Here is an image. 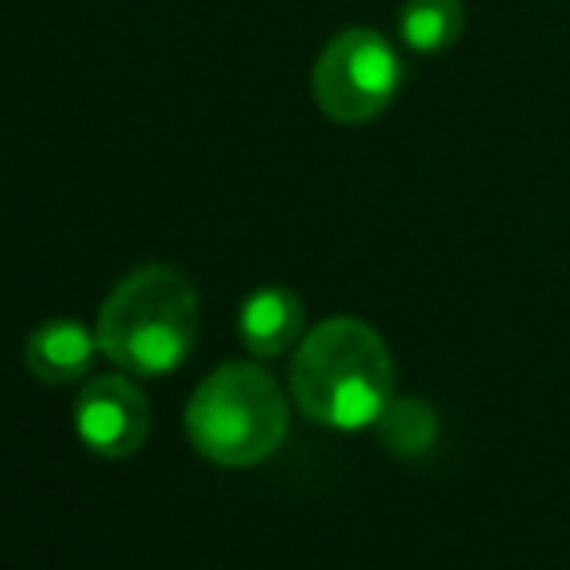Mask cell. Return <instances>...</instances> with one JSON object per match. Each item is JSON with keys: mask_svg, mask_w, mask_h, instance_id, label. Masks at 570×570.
<instances>
[{"mask_svg": "<svg viewBox=\"0 0 570 570\" xmlns=\"http://www.w3.org/2000/svg\"><path fill=\"white\" fill-rule=\"evenodd\" d=\"M198 292L171 264H144L106 295L98 311V345L132 376H167L198 345Z\"/></svg>", "mask_w": 570, "mask_h": 570, "instance_id": "obj_2", "label": "cell"}, {"mask_svg": "<svg viewBox=\"0 0 570 570\" xmlns=\"http://www.w3.org/2000/svg\"><path fill=\"white\" fill-rule=\"evenodd\" d=\"M435 412H431L423 400H396L381 412L376 420V435L381 443L389 446L392 454L400 458H412V454H423L431 443H435L439 428H435Z\"/></svg>", "mask_w": 570, "mask_h": 570, "instance_id": "obj_9", "label": "cell"}, {"mask_svg": "<svg viewBox=\"0 0 570 570\" xmlns=\"http://www.w3.org/2000/svg\"><path fill=\"white\" fill-rule=\"evenodd\" d=\"M98 353V331H86L78 318H47L23 342V365L39 384H75L90 373Z\"/></svg>", "mask_w": 570, "mask_h": 570, "instance_id": "obj_6", "label": "cell"}, {"mask_svg": "<svg viewBox=\"0 0 570 570\" xmlns=\"http://www.w3.org/2000/svg\"><path fill=\"white\" fill-rule=\"evenodd\" d=\"M187 439L198 458L226 470L268 462L287 439V400L253 361H226L187 400Z\"/></svg>", "mask_w": 570, "mask_h": 570, "instance_id": "obj_3", "label": "cell"}, {"mask_svg": "<svg viewBox=\"0 0 570 570\" xmlns=\"http://www.w3.org/2000/svg\"><path fill=\"white\" fill-rule=\"evenodd\" d=\"M396 23L412 51L439 55L454 47L465 31V8L462 0H404Z\"/></svg>", "mask_w": 570, "mask_h": 570, "instance_id": "obj_8", "label": "cell"}, {"mask_svg": "<svg viewBox=\"0 0 570 570\" xmlns=\"http://www.w3.org/2000/svg\"><path fill=\"white\" fill-rule=\"evenodd\" d=\"M78 443L106 462H125L148 443L151 435V404L128 376L109 373L86 381L70 407Z\"/></svg>", "mask_w": 570, "mask_h": 570, "instance_id": "obj_5", "label": "cell"}, {"mask_svg": "<svg viewBox=\"0 0 570 570\" xmlns=\"http://www.w3.org/2000/svg\"><path fill=\"white\" fill-rule=\"evenodd\" d=\"M292 396L299 412L323 428H368L396 396V365L389 342L361 318H326L295 350Z\"/></svg>", "mask_w": 570, "mask_h": 570, "instance_id": "obj_1", "label": "cell"}, {"mask_svg": "<svg viewBox=\"0 0 570 570\" xmlns=\"http://www.w3.org/2000/svg\"><path fill=\"white\" fill-rule=\"evenodd\" d=\"M303 299L292 287H261L240 303L237 334L253 357H279L303 338Z\"/></svg>", "mask_w": 570, "mask_h": 570, "instance_id": "obj_7", "label": "cell"}, {"mask_svg": "<svg viewBox=\"0 0 570 570\" xmlns=\"http://www.w3.org/2000/svg\"><path fill=\"white\" fill-rule=\"evenodd\" d=\"M404 62L396 47L373 28H345L315 59V106L334 125H368L396 101Z\"/></svg>", "mask_w": 570, "mask_h": 570, "instance_id": "obj_4", "label": "cell"}]
</instances>
